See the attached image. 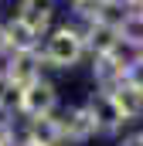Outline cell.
Returning <instances> with one entry per match:
<instances>
[{"label":"cell","mask_w":143,"mask_h":146,"mask_svg":"<svg viewBox=\"0 0 143 146\" xmlns=\"http://www.w3.org/2000/svg\"><path fill=\"white\" fill-rule=\"evenodd\" d=\"M58 122H61L65 139H72V143H89L99 133V122H96V115H92L89 106H72V109H65V115Z\"/></svg>","instance_id":"3957f363"},{"label":"cell","mask_w":143,"mask_h":146,"mask_svg":"<svg viewBox=\"0 0 143 146\" xmlns=\"http://www.w3.org/2000/svg\"><path fill=\"white\" fill-rule=\"evenodd\" d=\"M7 78L17 88H27L31 82L41 78V54L37 51H14L7 58Z\"/></svg>","instance_id":"5b68a950"},{"label":"cell","mask_w":143,"mask_h":146,"mask_svg":"<svg viewBox=\"0 0 143 146\" xmlns=\"http://www.w3.org/2000/svg\"><path fill=\"white\" fill-rule=\"evenodd\" d=\"M27 143H41V146H61L65 143V133H61V122L55 115H34L27 122Z\"/></svg>","instance_id":"52a82bcc"},{"label":"cell","mask_w":143,"mask_h":146,"mask_svg":"<svg viewBox=\"0 0 143 146\" xmlns=\"http://www.w3.org/2000/svg\"><path fill=\"white\" fill-rule=\"evenodd\" d=\"M24 146H41V143H24Z\"/></svg>","instance_id":"d6986e66"},{"label":"cell","mask_w":143,"mask_h":146,"mask_svg":"<svg viewBox=\"0 0 143 146\" xmlns=\"http://www.w3.org/2000/svg\"><path fill=\"white\" fill-rule=\"evenodd\" d=\"M119 146H143V133H130V136H126Z\"/></svg>","instance_id":"2e32d148"},{"label":"cell","mask_w":143,"mask_h":146,"mask_svg":"<svg viewBox=\"0 0 143 146\" xmlns=\"http://www.w3.org/2000/svg\"><path fill=\"white\" fill-rule=\"evenodd\" d=\"M126 85H133V88L143 92V51L126 61Z\"/></svg>","instance_id":"4fadbf2b"},{"label":"cell","mask_w":143,"mask_h":146,"mask_svg":"<svg viewBox=\"0 0 143 146\" xmlns=\"http://www.w3.org/2000/svg\"><path fill=\"white\" fill-rule=\"evenodd\" d=\"M116 34H119V44L143 51V14H140V10L123 14V21L116 24Z\"/></svg>","instance_id":"9c48e42d"},{"label":"cell","mask_w":143,"mask_h":146,"mask_svg":"<svg viewBox=\"0 0 143 146\" xmlns=\"http://www.w3.org/2000/svg\"><path fill=\"white\" fill-rule=\"evenodd\" d=\"M55 106H58V88H55L48 78H37L27 88H21V112H24L27 119H34V115H51Z\"/></svg>","instance_id":"7a4b0ae2"},{"label":"cell","mask_w":143,"mask_h":146,"mask_svg":"<svg viewBox=\"0 0 143 146\" xmlns=\"http://www.w3.org/2000/svg\"><path fill=\"white\" fill-rule=\"evenodd\" d=\"M27 27H34L37 34H44L51 27V17H55V3L51 0H21V14H17Z\"/></svg>","instance_id":"ba28073f"},{"label":"cell","mask_w":143,"mask_h":146,"mask_svg":"<svg viewBox=\"0 0 143 146\" xmlns=\"http://www.w3.org/2000/svg\"><path fill=\"white\" fill-rule=\"evenodd\" d=\"M3 54H7V58L14 54V44H10V37H7V27H0V58H3Z\"/></svg>","instance_id":"9a60e30c"},{"label":"cell","mask_w":143,"mask_h":146,"mask_svg":"<svg viewBox=\"0 0 143 146\" xmlns=\"http://www.w3.org/2000/svg\"><path fill=\"white\" fill-rule=\"evenodd\" d=\"M92 75H96L99 92H116L119 85H126V61H123V51H116V54H99L96 65H92Z\"/></svg>","instance_id":"277c9868"},{"label":"cell","mask_w":143,"mask_h":146,"mask_svg":"<svg viewBox=\"0 0 143 146\" xmlns=\"http://www.w3.org/2000/svg\"><path fill=\"white\" fill-rule=\"evenodd\" d=\"M7 37H10V44H14V51H37V31L34 27H27L21 17L17 21H10L7 24Z\"/></svg>","instance_id":"8fae6325"},{"label":"cell","mask_w":143,"mask_h":146,"mask_svg":"<svg viewBox=\"0 0 143 146\" xmlns=\"http://www.w3.org/2000/svg\"><path fill=\"white\" fill-rule=\"evenodd\" d=\"M106 3H112V7H119V3H130V0H106Z\"/></svg>","instance_id":"ac0fdd59"},{"label":"cell","mask_w":143,"mask_h":146,"mask_svg":"<svg viewBox=\"0 0 143 146\" xmlns=\"http://www.w3.org/2000/svg\"><path fill=\"white\" fill-rule=\"evenodd\" d=\"M82 54H85V34L78 27H68V24L55 27L44 41V51H41V58L51 68H72V65H78Z\"/></svg>","instance_id":"6da1fadb"},{"label":"cell","mask_w":143,"mask_h":146,"mask_svg":"<svg viewBox=\"0 0 143 146\" xmlns=\"http://www.w3.org/2000/svg\"><path fill=\"white\" fill-rule=\"evenodd\" d=\"M109 95L116 99V106L123 109L126 119L143 115V92H140V88H133V85H119V88H116V92H109Z\"/></svg>","instance_id":"30bf717a"},{"label":"cell","mask_w":143,"mask_h":146,"mask_svg":"<svg viewBox=\"0 0 143 146\" xmlns=\"http://www.w3.org/2000/svg\"><path fill=\"white\" fill-rule=\"evenodd\" d=\"M130 7H133V10H140V14H143V0H130Z\"/></svg>","instance_id":"e0dca14e"},{"label":"cell","mask_w":143,"mask_h":146,"mask_svg":"<svg viewBox=\"0 0 143 146\" xmlns=\"http://www.w3.org/2000/svg\"><path fill=\"white\" fill-rule=\"evenodd\" d=\"M89 109H92V115H96V122H99V133H119V129L130 122L109 92H99V95L89 102Z\"/></svg>","instance_id":"8992f818"},{"label":"cell","mask_w":143,"mask_h":146,"mask_svg":"<svg viewBox=\"0 0 143 146\" xmlns=\"http://www.w3.org/2000/svg\"><path fill=\"white\" fill-rule=\"evenodd\" d=\"M10 143H14V126L0 119V146H10Z\"/></svg>","instance_id":"5bb4252c"},{"label":"cell","mask_w":143,"mask_h":146,"mask_svg":"<svg viewBox=\"0 0 143 146\" xmlns=\"http://www.w3.org/2000/svg\"><path fill=\"white\" fill-rule=\"evenodd\" d=\"M10 106H17V109H21V88L7 78V72H0V112L10 109Z\"/></svg>","instance_id":"7c38bea8"}]
</instances>
